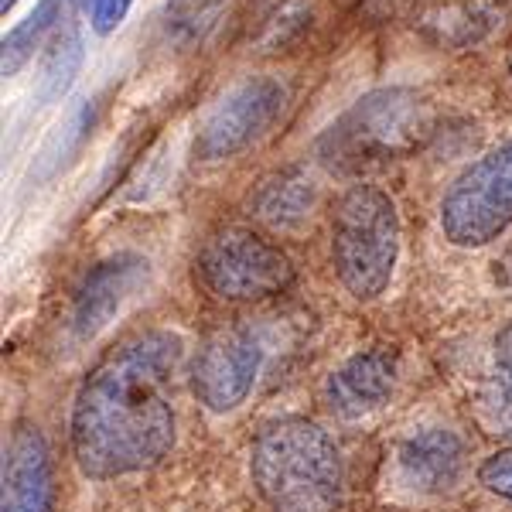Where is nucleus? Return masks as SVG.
<instances>
[{"mask_svg":"<svg viewBox=\"0 0 512 512\" xmlns=\"http://www.w3.org/2000/svg\"><path fill=\"white\" fill-rule=\"evenodd\" d=\"M185 342L147 328L106 355L72 403V454L96 482L140 475L175 448V379Z\"/></svg>","mask_w":512,"mask_h":512,"instance_id":"nucleus-1","label":"nucleus"},{"mask_svg":"<svg viewBox=\"0 0 512 512\" xmlns=\"http://www.w3.org/2000/svg\"><path fill=\"white\" fill-rule=\"evenodd\" d=\"M250 478L270 512H338L345 502L342 451L308 417H280L256 431Z\"/></svg>","mask_w":512,"mask_h":512,"instance_id":"nucleus-2","label":"nucleus"},{"mask_svg":"<svg viewBox=\"0 0 512 512\" xmlns=\"http://www.w3.org/2000/svg\"><path fill=\"white\" fill-rule=\"evenodd\" d=\"M434 130V110L414 89H376L355 99L325 134L318 137V158L332 171H362L373 164L417 151Z\"/></svg>","mask_w":512,"mask_h":512,"instance_id":"nucleus-3","label":"nucleus"},{"mask_svg":"<svg viewBox=\"0 0 512 512\" xmlns=\"http://www.w3.org/2000/svg\"><path fill=\"white\" fill-rule=\"evenodd\" d=\"M400 256L396 202L376 185H352L332 212V263L355 301H376L390 287Z\"/></svg>","mask_w":512,"mask_h":512,"instance_id":"nucleus-4","label":"nucleus"},{"mask_svg":"<svg viewBox=\"0 0 512 512\" xmlns=\"http://www.w3.org/2000/svg\"><path fill=\"white\" fill-rule=\"evenodd\" d=\"M195 277L212 297L233 304L277 297L294 284L287 253L253 229H219L195 256Z\"/></svg>","mask_w":512,"mask_h":512,"instance_id":"nucleus-5","label":"nucleus"},{"mask_svg":"<svg viewBox=\"0 0 512 512\" xmlns=\"http://www.w3.org/2000/svg\"><path fill=\"white\" fill-rule=\"evenodd\" d=\"M512 229V140L468 164L441 198V233L451 246L478 250Z\"/></svg>","mask_w":512,"mask_h":512,"instance_id":"nucleus-6","label":"nucleus"},{"mask_svg":"<svg viewBox=\"0 0 512 512\" xmlns=\"http://www.w3.org/2000/svg\"><path fill=\"white\" fill-rule=\"evenodd\" d=\"M263 366V345L250 328H222L198 349L188 383L209 414H233L253 393Z\"/></svg>","mask_w":512,"mask_h":512,"instance_id":"nucleus-7","label":"nucleus"},{"mask_svg":"<svg viewBox=\"0 0 512 512\" xmlns=\"http://www.w3.org/2000/svg\"><path fill=\"white\" fill-rule=\"evenodd\" d=\"M287 103V89L277 79H250L219 99L195 137V154L202 161H226L246 151L270 130Z\"/></svg>","mask_w":512,"mask_h":512,"instance_id":"nucleus-8","label":"nucleus"},{"mask_svg":"<svg viewBox=\"0 0 512 512\" xmlns=\"http://www.w3.org/2000/svg\"><path fill=\"white\" fill-rule=\"evenodd\" d=\"M393 465L414 495H451L468 475V448L451 427H420L396 444Z\"/></svg>","mask_w":512,"mask_h":512,"instance_id":"nucleus-9","label":"nucleus"},{"mask_svg":"<svg viewBox=\"0 0 512 512\" xmlns=\"http://www.w3.org/2000/svg\"><path fill=\"white\" fill-rule=\"evenodd\" d=\"M144 277L147 260L137 253H113L99 260L79 284L76 301H72V335L86 342L103 332L130 301V294L144 284Z\"/></svg>","mask_w":512,"mask_h":512,"instance_id":"nucleus-10","label":"nucleus"},{"mask_svg":"<svg viewBox=\"0 0 512 512\" xmlns=\"http://www.w3.org/2000/svg\"><path fill=\"white\" fill-rule=\"evenodd\" d=\"M0 512H55L52 451L38 424H14L4 448V509Z\"/></svg>","mask_w":512,"mask_h":512,"instance_id":"nucleus-11","label":"nucleus"},{"mask_svg":"<svg viewBox=\"0 0 512 512\" xmlns=\"http://www.w3.org/2000/svg\"><path fill=\"white\" fill-rule=\"evenodd\" d=\"M396 386V355L386 349L355 352L328 376L325 396L332 414L355 420L383 407Z\"/></svg>","mask_w":512,"mask_h":512,"instance_id":"nucleus-12","label":"nucleus"},{"mask_svg":"<svg viewBox=\"0 0 512 512\" xmlns=\"http://www.w3.org/2000/svg\"><path fill=\"white\" fill-rule=\"evenodd\" d=\"M315 205H318V188L301 168H284L267 175L250 198L253 216L267 222L270 229L304 226L311 219V212H315Z\"/></svg>","mask_w":512,"mask_h":512,"instance_id":"nucleus-13","label":"nucleus"},{"mask_svg":"<svg viewBox=\"0 0 512 512\" xmlns=\"http://www.w3.org/2000/svg\"><path fill=\"white\" fill-rule=\"evenodd\" d=\"M417 24L437 45L465 48L482 41L499 24V7L492 0H431L417 14Z\"/></svg>","mask_w":512,"mask_h":512,"instance_id":"nucleus-14","label":"nucleus"},{"mask_svg":"<svg viewBox=\"0 0 512 512\" xmlns=\"http://www.w3.org/2000/svg\"><path fill=\"white\" fill-rule=\"evenodd\" d=\"M62 21V0H38L35 11L24 18L11 35L4 38V55H0V72L4 76H18L24 65L31 62V55L45 45V38L55 31V24Z\"/></svg>","mask_w":512,"mask_h":512,"instance_id":"nucleus-15","label":"nucleus"},{"mask_svg":"<svg viewBox=\"0 0 512 512\" xmlns=\"http://www.w3.org/2000/svg\"><path fill=\"white\" fill-rule=\"evenodd\" d=\"M229 0H168L164 4V31L181 48L202 45L219 21L226 18Z\"/></svg>","mask_w":512,"mask_h":512,"instance_id":"nucleus-16","label":"nucleus"},{"mask_svg":"<svg viewBox=\"0 0 512 512\" xmlns=\"http://www.w3.org/2000/svg\"><path fill=\"white\" fill-rule=\"evenodd\" d=\"M82 69V38L76 28H69L65 35L55 38L52 52L45 59V69H41V86H38V99L45 103H55L69 93V86L76 82Z\"/></svg>","mask_w":512,"mask_h":512,"instance_id":"nucleus-17","label":"nucleus"},{"mask_svg":"<svg viewBox=\"0 0 512 512\" xmlns=\"http://www.w3.org/2000/svg\"><path fill=\"white\" fill-rule=\"evenodd\" d=\"M495 407L512 434V321L495 335Z\"/></svg>","mask_w":512,"mask_h":512,"instance_id":"nucleus-18","label":"nucleus"},{"mask_svg":"<svg viewBox=\"0 0 512 512\" xmlns=\"http://www.w3.org/2000/svg\"><path fill=\"white\" fill-rule=\"evenodd\" d=\"M478 482H482L492 495L512 502V448L489 454V458L478 465Z\"/></svg>","mask_w":512,"mask_h":512,"instance_id":"nucleus-19","label":"nucleus"},{"mask_svg":"<svg viewBox=\"0 0 512 512\" xmlns=\"http://www.w3.org/2000/svg\"><path fill=\"white\" fill-rule=\"evenodd\" d=\"M79 4H82V11H86L89 28H93L96 35H113L123 24V18L130 14L134 0H79Z\"/></svg>","mask_w":512,"mask_h":512,"instance_id":"nucleus-20","label":"nucleus"},{"mask_svg":"<svg viewBox=\"0 0 512 512\" xmlns=\"http://www.w3.org/2000/svg\"><path fill=\"white\" fill-rule=\"evenodd\" d=\"M86 130H89V106H82V110L72 113V120L62 127V134L45 147V154H41L45 161H52V171L65 161V154L72 151V144H76V140L86 134Z\"/></svg>","mask_w":512,"mask_h":512,"instance_id":"nucleus-21","label":"nucleus"},{"mask_svg":"<svg viewBox=\"0 0 512 512\" xmlns=\"http://www.w3.org/2000/svg\"><path fill=\"white\" fill-rule=\"evenodd\" d=\"M14 4H18V0H0V11H4V14L14 11Z\"/></svg>","mask_w":512,"mask_h":512,"instance_id":"nucleus-22","label":"nucleus"}]
</instances>
